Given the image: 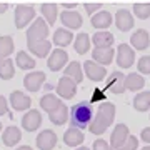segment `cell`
Here are the masks:
<instances>
[{
    "label": "cell",
    "instance_id": "42",
    "mask_svg": "<svg viewBox=\"0 0 150 150\" xmlns=\"http://www.w3.org/2000/svg\"><path fill=\"white\" fill-rule=\"evenodd\" d=\"M140 137H142V140H144L145 144L150 145V127H145V129L142 130V135H140Z\"/></svg>",
    "mask_w": 150,
    "mask_h": 150
},
{
    "label": "cell",
    "instance_id": "23",
    "mask_svg": "<svg viewBox=\"0 0 150 150\" xmlns=\"http://www.w3.org/2000/svg\"><path fill=\"white\" fill-rule=\"evenodd\" d=\"M83 140H85L83 132L79 130V129H74V127H70V129L64 134V142H65V145H69V147H79V145L83 144Z\"/></svg>",
    "mask_w": 150,
    "mask_h": 150
},
{
    "label": "cell",
    "instance_id": "18",
    "mask_svg": "<svg viewBox=\"0 0 150 150\" xmlns=\"http://www.w3.org/2000/svg\"><path fill=\"white\" fill-rule=\"evenodd\" d=\"M113 55H115V50L113 48H93V52H92L93 62H97V64L102 65V67L112 64Z\"/></svg>",
    "mask_w": 150,
    "mask_h": 150
},
{
    "label": "cell",
    "instance_id": "9",
    "mask_svg": "<svg viewBox=\"0 0 150 150\" xmlns=\"http://www.w3.org/2000/svg\"><path fill=\"white\" fill-rule=\"evenodd\" d=\"M75 93H77V83L69 77H62L57 83V95L65 100H70L75 97Z\"/></svg>",
    "mask_w": 150,
    "mask_h": 150
},
{
    "label": "cell",
    "instance_id": "5",
    "mask_svg": "<svg viewBox=\"0 0 150 150\" xmlns=\"http://www.w3.org/2000/svg\"><path fill=\"white\" fill-rule=\"evenodd\" d=\"M32 20H35V8L32 5H17L15 7V27L23 28Z\"/></svg>",
    "mask_w": 150,
    "mask_h": 150
},
{
    "label": "cell",
    "instance_id": "45",
    "mask_svg": "<svg viewBox=\"0 0 150 150\" xmlns=\"http://www.w3.org/2000/svg\"><path fill=\"white\" fill-rule=\"evenodd\" d=\"M7 8H8V5H7V4H0V13H4Z\"/></svg>",
    "mask_w": 150,
    "mask_h": 150
},
{
    "label": "cell",
    "instance_id": "11",
    "mask_svg": "<svg viewBox=\"0 0 150 150\" xmlns=\"http://www.w3.org/2000/svg\"><path fill=\"white\" fill-rule=\"evenodd\" d=\"M60 20H62V23H64V27L67 28V30H77V28L82 27V23H83V18H82V15L79 13V12H69L65 10L60 13Z\"/></svg>",
    "mask_w": 150,
    "mask_h": 150
},
{
    "label": "cell",
    "instance_id": "48",
    "mask_svg": "<svg viewBox=\"0 0 150 150\" xmlns=\"http://www.w3.org/2000/svg\"><path fill=\"white\" fill-rule=\"evenodd\" d=\"M0 132H2V122H0Z\"/></svg>",
    "mask_w": 150,
    "mask_h": 150
},
{
    "label": "cell",
    "instance_id": "39",
    "mask_svg": "<svg viewBox=\"0 0 150 150\" xmlns=\"http://www.w3.org/2000/svg\"><path fill=\"white\" fill-rule=\"evenodd\" d=\"M95 102H107V95L103 93L102 90H95L93 92V97H92V100H90V103H95Z\"/></svg>",
    "mask_w": 150,
    "mask_h": 150
},
{
    "label": "cell",
    "instance_id": "32",
    "mask_svg": "<svg viewBox=\"0 0 150 150\" xmlns=\"http://www.w3.org/2000/svg\"><path fill=\"white\" fill-rule=\"evenodd\" d=\"M12 54H13V38L10 35H2L0 37V60L10 59Z\"/></svg>",
    "mask_w": 150,
    "mask_h": 150
},
{
    "label": "cell",
    "instance_id": "20",
    "mask_svg": "<svg viewBox=\"0 0 150 150\" xmlns=\"http://www.w3.org/2000/svg\"><path fill=\"white\" fill-rule=\"evenodd\" d=\"M107 90H110L112 93H117V95L125 90V77H123L122 72L117 70L110 75V79L107 82Z\"/></svg>",
    "mask_w": 150,
    "mask_h": 150
},
{
    "label": "cell",
    "instance_id": "35",
    "mask_svg": "<svg viewBox=\"0 0 150 150\" xmlns=\"http://www.w3.org/2000/svg\"><path fill=\"white\" fill-rule=\"evenodd\" d=\"M134 13L139 18L145 20L150 17V4H135L134 5Z\"/></svg>",
    "mask_w": 150,
    "mask_h": 150
},
{
    "label": "cell",
    "instance_id": "44",
    "mask_svg": "<svg viewBox=\"0 0 150 150\" xmlns=\"http://www.w3.org/2000/svg\"><path fill=\"white\" fill-rule=\"evenodd\" d=\"M15 150H33V149L30 147V145H22V147H17Z\"/></svg>",
    "mask_w": 150,
    "mask_h": 150
},
{
    "label": "cell",
    "instance_id": "33",
    "mask_svg": "<svg viewBox=\"0 0 150 150\" xmlns=\"http://www.w3.org/2000/svg\"><path fill=\"white\" fill-rule=\"evenodd\" d=\"M134 108L139 112H147L150 108V92H140L134 97Z\"/></svg>",
    "mask_w": 150,
    "mask_h": 150
},
{
    "label": "cell",
    "instance_id": "1",
    "mask_svg": "<svg viewBox=\"0 0 150 150\" xmlns=\"http://www.w3.org/2000/svg\"><path fill=\"white\" fill-rule=\"evenodd\" d=\"M113 118H115V105L112 102H103L98 105V110L93 115V120L88 125V130L90 134L93 135H102L105 130L113 123Z\"/></svg>",
    "mask_w": 150,
    "mask_h": 150
},
{
    "label": "cell",
    "instance_id": "38",
    "mask_svg": "<svg viewBox=\"0 0 150 150\" xmlns=\"http://www.w3.org/2000/svg\"><path fill=\"white\" fill-rule=\"evenodd\" d=\"M92 150H113V149L110 147V144H108V142H105L103 139H98V140H95V142H93Z\"/></svg>",
    "mask_w": 150,
    "mask_h": 150
},
{
    "label": "cell",
    "instance_id": "24",
    "mask_svg": "<svg viewBox=\"0 0 150 150\" xmlns=\"http://www.w3.org/2000/svg\"><path fill=\"white\" fill-rule=\"evenodd\" d=\"M64 77H69L75 83H80L83 82V72H82V65L80 62L77 60H72L67 67H65V72H64Z\"/></svg>",
    "mask_w": 150,
    "mask_h": 150
},
{
    "label": "cell",
    "instance_id": "7",
    "mask_svg": "<svg viewBox=\"0 0 150 150\" xmlns=\"http://www.w3.org/2000/svg\"><path fill=\"white\" fill-rule=\"evenodd\" d=\"M67 62H69L67 52H65L64 48H55V50H52V54L48 55L47 65L52 72H59V70H62L67 65Z\"/></svg>",
    "mask_w": 150,
    "mask_h": 150
},
{
    "label": "cell",
    "instance_id": "28",
    "mask_svg": "<svg viewBox=\"0 0 150 150\" xmlns=\"http://www.w3.org/2000/svg\"><path fill=\"white\" fill-rule=\"evenodd\" d=\"M40 10H42L43 20L48 23V27H50V25H54L55 22H57V15H59V5H55V4H43V5L40 7Z\"/></svg>",
    "mask_w": 150,
    "mask_h": 150
},
{
    "label": "cell",
    "instance_id": "37",
    "mask_svg": "<svg viewBox=\"0 0 150 150\" xmlns=\"http://www.w3.org/2000/svg\"><path fill=\"white\" fill-rule=\"evenodd\" d=\"M137 147H139V139L134 135H129V139L120 145L118 150H137Z\"/></svg>",
    "mask_w": 150,
    "mask_h": 150
},
{
    "label": "cell",
    "instance_id": "6",
    "mask_svg": "<svg viewBox=\"0 0 150 150\" xmlns=\"http://www.w3.org/2000/svg\"><path fill=\"white\" fill-rule=\"evenodd\" d=\"M45 80H47V77H45L43 72L33 70V72H30V74H27L25 77H23V87H25L28 92L33 93V92L40 90V87L45 83Z\"/></svg>",
    "mask_w": 150,
    "mask_h": 150
},
{
    "label": "cell",
    "instance_id": "31",
    "mask_svg": "<svg viewBox=\"0 0 150 150\" xmlns=\"http://www.w3.org/2000/svg\"><path fill=\"white\" fill-rule=\"evenodd\" d=\"M15 64H17V67L22 69V70H32L33 67H35V60H33L27 52L20 50V52H17V55H15Z\"/></svg>",
    "mask_w": 150,
    "mask_h": 150
},
{
    "label": "cell",
    "instance_id": "4",
    "mask_svg": "<svg viewBox=\"0 0 150 150\" xmlns=\"http://www.w3.org/2000/svg\"><path fill=\"white\" fill-rule=\"evenodd\" d=\"M115 55H117V65L122 69H129L135 62V52L129 43H120L115 50Z\"/></svg>",
    "mask_w": 150,
    "mask_h": 150
},
{
    "label": "cell",
    "instance_id": "3",
    "mask_svg": "<svg viewBox=\"0 0 150 150\" xmlns=\"http://www.w3.org/2000/svg\"><path fill=\"white\" fill-rule=\"evenodd\" d=\"M48 33H50V27L48 23L43 20V17H38L30 23V27L27 28V42H37V40H47Z\"/></svg>",
    "mask_w": 150,
    "mask_h": 150
},
{
    "label": "cell",
    "instance_id": "27",
    "mask_svg": "<svg viewBox=\"0 0 150 150\" xmlns=\"http://www.w3.org/2000/svg\"><path fill=\"white\" fill-rule=\"evenodd\" d=\"M72 40H75L74 33L70 32V30H67V28H57L54 33V43L57 45V47H67V45H70V42Z\"/></svg>",
    "mask_w": 150,
    "mask_h": 150
},
{
    "label": "cell",
    "instance_id": "13",
    "mask_svg": "<svg viewBox=\"0 0 150 150\" xmlns=\"http://www.w3.org/2000/svg\"><path fill=\"white\" fill-rule=\"evenodd\" d=\"M37 147L40 150H52L57 145V134L50 129H43L40 134L37 135Z\"/></svg>",
    "mask_w": 150,
    "mask_h": 150
},
{
    "label": "cell",
    "instance_id": "46",
    "mask_svg": "<svg viewBox=\"0 0 150 150\" xmlns=\"http://www.w3.org/2000/svg\"><path fill=\"white\" fill-rule=\"evenodd\" d=\"M75 150H88L87 147H79V149H75Z\"/></svg>",
    "mask_w": 150,
    "mask_h": 150
},
{
    "label": "cell",
    "instance_id": "30",
    "mask_svg": "<svg viewBox=\"0 0 150 150\" xmlns=\"http://www.w3.org/2000/svg\"><path fill=\"white\" fill-rule=\"evenodd\" d=\"M60 103H62L60 98L57 95H54V93H45V95L40 98V107H42V110H45L47 113L54 112Z\"/></svg>",
    "mask_w": 150,
    "mask_h": 150
},
{
    "label": "cell",
    "instance_id": "22",
    "mask_svg": "<svg viewBox=\"0 0 150 150\" xmlns=\"http://www.w3.org/2000/svg\"><path fill=\"white\" fill-rule=\"evenodd\" d=\"M48 118H50V122L54 123V125H57V127L67 123V122H69V107L62 102L59 107L54 110V112L48 113Z\"/></svg>",
    "mask_w": 150,
    "mask_h": 150
},
{
    "label": "cell",
    "instance_id": "43",
    "mask_svg": "<svg viewBox=\"0 0 150 150\" xmlns=\"http://www.w3.org/2000/svg\"><path fill=\"white\" fill-rule=\"evenodd\" d=\"M65 8V10H69V12H72V10H75V8H77V4H64V5H62Z\"/></svg>",
    "mask_w": 150,
    "mask_h": 150
},
{
    "label": "cell",
    "instance_id": "26",
    "mask_svg": "<svg viewBox=\"0 0 150 150\" xmlns=\"http://www.w3.org/2000/svg\"><path fill=\"white\" fill-rule=\"evenodd\" d=\"M90 43H92L90 35H88V33H85V32H80L77 37H75V40H74L75 52H77V54H80V55L87 54V52L90 50Z\"/></svg>",
    "mask_w": 150,
    "mask_h": 150
},
{
    "label": "cell",
    "instance_id": "29",
    "mask_svg": "<svg viewBox=\"0 0 150 150\" xmlns=\"http://www.w3.org/2000/svg\"><path fill=\"white\" fill-rule=\"evenodd\" d=\"M145 85V79L139 74H129L125 77V90L130 92H137L140 88H144Z\"/></svg>",
    "mask_w": 150,
    "mask_h": 150
},
{
    "label": "cell",
    "instance_id": "15",
    "mask_svg": "<svg viewBox=\"0 0 150 150\" xmlns=\"http://www.w3.org/2000/svg\"><path fill=\"white\" fill-rule=\"evenodd\" d=\"M130 45L135 50H145V48H149V45H150L149 32L144 30V28H139L137 32H134L132 37H130Z\"/></svg>",
    "mask_w": 150,
    "mask_h": 150
},
{
    "label": "cell",
    "instance_id": "34",
    "mask_svg": "<svg viewBox=\"0 0 150 150\" xmlns=\"http://www.w3.org/2000/svg\"><path fill=\"white\" fill-rule=\"evenodd\" d=\"M15 75V67H13V60L12 59H2L0 60V79L4 80H10Z\"/></svg>",
    "mask_w": 150,
    "mask_h": 150
},
{
    "label": "cell",
    "instance_id": "19",
    "mask_svg": "<svg viewBox=\"0 0 150 150\" xmlns=\"http://www.w3.org/2000/svg\"><path fill=\"white\" fill-rule=\"evenodd\" d=\"M115 23H117V28L122 30V32H129L130 28L134 27V17L129 10H118L115 13Z\"/></svg>",
    "mask_w": 150,
    "mask_h": 150
},
{
    "label": "cell",
    "instance_id": "40",
    "mask_svg": "<svg viewBox=\"0 0 150 150\" xmlns=\"http://www.w3.org/2000/svg\"><path fill=\"white\" fill-rule=\"evenodd\" d=\"M100 4H87V5H83V8L87 10V13H90V15H95L97 12L100 10Z\"/></svg>",
    "mask_w": 150,
    "mask_h": 150
},
{
    "label": "cell",
    "instance_id": "17",
    "mask_svg": "<svg viewBox=\"0 0 150 150\" xmlns=\"http://www.w3.org/2000/svg\"><path fill=\"white\" fill-rule=\"evenodd\" d=\"M90 23H92V27L98 28V30L102 32V30H105L107 27H110V23H112V13L107 12V10L97 12L95 15H92Z\"/></svg>",
    "mask_w": 150,
    "mask_h": 150
},
{
    "label": "cell",
    "instance_id": "36",
    "mask_svg": "<svg viewBox=\"0 0 150 150\" xmlns=\"http://www.w3.org/2000/svg\"><path fill=\"white\" fill-rule=\"evenodd\" d=\"M137 69H139L140 74H150V55L140 57L139 64H137Z\"/></svg>",
    "mask_w": 150,
    "mask_h": 150
},
{
    "label": "cell",
    "instance_id": "12",
    "mask_svg": "<svg viewBox=\"0 0 150 150\" xmlns=\"http://www.w3.org/2000/svg\"><path fill=\"white\" fill-rule=\"evenodd\" d=\"M10 105L13 110L17 112H22V110H30V105H32V98L28 95H25L23 92L20 90H13L10 93Z\"/></svg>",
    "mask_w": 150,
    "mask_h": 150
},
{
    "label": "cell",
    "instance_id": "16",
    "mask_svg": "<svg viewBox=\"0 0 150 150\" xmlns=\"http://www.w3.org/2000/svg\"><path fill=\"white\" fill-rule=\"evenodd\" d=\"M27 47L33 55H37V57H40V59H43V57H47V55L52 54V42H50V40L27 42Z\"/></svg>",
    "mask_w": 150,
    "mask_h": 150
},
{
    "label": "cell",
    "instance_id": "2",
    "mask_svg": "<svg viewBox=\"0 0 150 150\" xmlns=\"http://www.w3.org/2000/svg\"><path fill=\"white\" fill-rule=\"evenodd\" d=\"M93 115H95V112H93V107H92L90 102L75 103L74 107H70V112H69L70 127L83 132L85 129H88L90 122L93 120Z\"/></svg>",
    "mask_w": 150,
    "mask_h": 150
},
{
    "label": "cell",
    "instance_id": "14",
    "mask_svg": "<svg viewBox=\"0 0 150 150\" xmlns=\"http://www.w3.org/2000/svg\"><path fill=\"white\" fill-rule=\"evenodd\" d=\"M129 127L125 125V123H118V125H115V129H113L112 135H110V147L112 149H120V145L125 142V140L129 139Z\"/></svg>",
    "mask_w": 150,
    "mask_h": 150
},
{
    "label": "cell",
    "instance_id": "47",
    "mask_svg": "<svg viewBox=\"0 0 150 150\" xmlns=\"http://www.w3.org/2000/svg\"><path fill=\"white\" fill-rule=\"evenodd\" d=\"M142 150H150V147H144V149H142Z\"/></svg>",
    "mask_w": 150,
    "mask_h": 150
},
{
    "label": "cell",
    "instance_id": "21",
    "mask_svg": "<svg viewBox=\"0 0 150 150\" xmlns=\"http://www.w3.org/2000/svg\"><path fill=\"white\" fill-rule=\"evenodd\" d=\"M2 140L7 147H13L22 140V132L18 127L15 125H8L7 129H4V134H2Z\"/></svg>",
    "mask_w": 150,
    "mask_h": 150
},
{
    "label": "cell",
    "instance_id": "25",
    "mask_svg": "<svg viewBox=\"0 0 150 150\" xmlns=\"http://www.w3.org/2000/svg\"><path fill=\"white\" fill-rule=\"evenodd\" d=\"M92 42L95 45V48H112L113 45V35L107 30L102 32H95V35L92 37Z\"/></svg>",
    "mask_w": 150,
    "mask_h": 150
},
{
    "label": "cell",
    "instance_id": "41",
    "mask_svg": "<svg viewBox=\"0 0 150 150\" xmlns=\"http://www.w3.org/2000/svg\"><path fill=\"white\" fill-rule=\"evenodd\" d=\"M8 113V105H7V98L0 95V115Z\"/></svg>",
    "mask_w": 150,
    "mask_h": 150
},
{
    "label": "cell",
    "instance_id": "8",
    "mask_svg": "<svg viewBox=\"0 0 150 150\" xmlns=\"http://www.w3.org/2000/svg\"><path fill=\"white\" fill-rule=\"evenodd\" d=\"M42 125V113L35 110V108H30L25 112V115L22 117V127L27 130V132H35Z\"/></svg>",
    "mask_w": 150,
    "mask_h": 150
},
{
    "label": "cell",
    "instance_id": "10",
    "mask_svg": "<svg viewBox=\"0 0 150 150\" xmlns=\"http://www.w3.org/2000/svg\"><path fill=\"white\" fill-rule=\"evenodd\" d=\"M83 70H85V75L88 77V80H93V82L103 80L105 75H107L105 67L98 65L97 62H93V60H87V62H83Z\"/></svg>",
    "mask_w": 150,
    "mask_h": 150
}]
</instances>
